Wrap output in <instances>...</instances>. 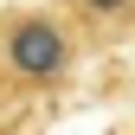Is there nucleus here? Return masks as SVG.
Segmentation results:
<instances>
[{
	"instance_id": "obj_1",
	"label": "nucleus",
	"mask_w": 135,
	"mask_h": 135,
	"mask_svg": "<svg viewBox=\"0 0 135 135\" xmlns=\"http://www.w3.org/2000/svg\"><path fill=\"white\" fill-rule=\"evenodd\" d=\"M90 45L58 7H0V84L32 109L45 97H64L84 71Z\"/></svg>"
},
{
	"instance_id": "obj_2",
	"label": "nucleus",
	"mask_w": 135,
	"mask_h": 135,
	"mask_svg": "<svg viewBox=\"0 0 135 135\" xmlns=\"http://www.w3.org/2000/svg\"><path fill=\"white\" fill-rule=\"evenodd\" d=\"M52 7L77 26L90 52H116L122 39H135V0H52Z\"/></svg>"
},
{
	"instance_id": "obj_3",
	"label": "nucleus",
	"mask_w": 135,
	"mask_h": 135,
	"mask_svg": "<svg viewBox=\"0 0 135 135\" xmlns=\"http://www.w3.org/2000/svg\"><path fill=\"white\" fill-rule=\"evenodd\" d=\"M20 109H26V103L7 90V84H0V129H13V116H20Z\"/></svg>"
}]
</instances>
